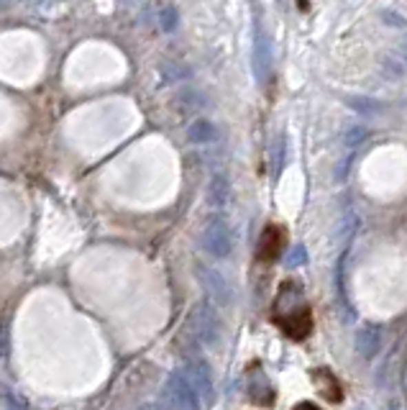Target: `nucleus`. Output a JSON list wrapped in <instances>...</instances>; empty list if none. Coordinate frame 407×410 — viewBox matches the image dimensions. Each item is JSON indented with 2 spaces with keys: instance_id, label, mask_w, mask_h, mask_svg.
<instances>
[{
  "instance_id": "obj_1",
  "label": "nucleus",
  "mask_w": 407,
  "mask_h": 410,
  "mask_svg": "<svg viewBox=\"0 0 407 410\" xmlns=\"http://www.w3.org/2000/svg\"><path fill=\"white\" fill-rule=\"evenodd\" d=\"M164 402L169 410H202L198 392L187 382V377L182 372H172L164 382Z\"/></svg>"
},
{
  "instance_id": "obj_2",
  "label": "nucleus",
  "mask_w": 407,
  "mask_h": 410,
  "mask_svg": "<svg viewBox=\"0 0 407 410\" xmlns=\"http://www.w3.org/2000/svg\"><path fill=\"white\" fill-rule=\"evenodd\" d=\"M200 244L208 252L210 256L216 259H226L231 252H233V231L223 218H210L202 228V236H200Z\"/></svg>"
},
{
  "instance_id": "obj_3",
  "label": "nucleus",
  "mask_w": 407,
  "mask_h": 410,
  "mask_svg": "<svg viewBox=\"0 0 407 410\" xmlns=\"http://www.w3.org/2000/svg\"><path fill=\"white\" fill-rule=\"evenodd\" d=\"M190 326L195 331V338L202 341L205 347H216L220 338V318H218L216 308L208 300H202L195 305L190 316Z\"/></svg>"
},
{
  "instance_id": "obj_4",
  "label": "nucleus",
  "mask_w": 407,
  "mask_h": 410,
  "mask_svg": "<svg viewBox=\"0 0 407 410\" xmlns=\"http://www.w3.org/2000/svg\"><path fill=\"white\" fill-rule=\"evenodd\" d=\"M182 374L187 377V382L195 387V392H198L200 402L208 408V405H213L216 402V387H213V372H210L208 362H202V359H190L187 365H185V369H182Z\"/></svg>"
},
{
  "instance_id": "obj_5",
  "label": "nucleus",
  "mask_w": 407,
  "mask_h": 410,
  "mask_svg": "<svg viewBox=\"0 0 407 410\" xmlns=\"http://www.w3.org/2000/svg\"><path fill=\"white\" fill-rule=\"evenodd\" d=\"M274 320H277L282 326V331L290 338H295V341H302V338H308L310 334H313V316H310L308 308H295L290 310L287 316L274 318Z\"/></svg>"
},
{
  "instance_id": "obj_6",
  "label": "nucleus",
  "mask_w": 407,
  "mask_h": 410,
  "mask_svg": "<svg viewBox=\"0 0 407 410\" xmlns=\"http://www.w3.org/2000/svg\"><path fill=\"white\" fill-rule=\"evenodd\" d=\"M200 285H202V290L208 292L210 300H216L218 305H228L231 303V285L226 283V277L216 269H205V267H200Z\"/></svg>"
},
{
  "instance_id": "obj_7",
  "label": "nucleus",
  "mask_w": 407,
  "mask_h": 410,
  "mask_svg": "<svg viewBox=\"0 0 407 410\" xmlns=\"http://www.w3.org/2000/svg\"><path fill=\"white\" fill-rule=\"evenodd\" d=\"M282 246H284V228L267 226L262 238H259V246H256V256L262 262H274V259H280Z\"/></svg>"
},
{
  "instance_id": "obj_8",
  "label": "nucleus",
  "mask_w": 407,
  "mask_h": 410,
  "mask_svg": "<svg viewBox=\"0 0 407 410\" xmlns=\"http://www.w3.org/2000/svg\"><path fill=\"white\" fill-rule=\"evenodd\" d=\"M315 382L320 385V392L326 395V400L331 402H341L344 400V390H341V385L335 380L331 369H317L315 372Z\"/></svg>"
},
{
  "instance_id": "obj_9",
  "label": "nucleus",
  "mask_w": 407,
  "mask_h": 410,
  "mask_svg": "<svg viewBox=\"0 0 407 410\" xmlns=\"http://www.w3.org/2000/svg\"><path fill=\"white\" fill-rule=\"evenodd\" d=\"M271 72V44L267 37L256 39V74L259 80H267Z\"/></svg>"
},
{
  "instance_id": "obj_10",
  "label": "nucleus",
  "mask_w": 407,
  "mask_h": 410,
  "mask_svg": "<svg viewBox=\"0 0 407 410\" xmlns=\"http://www.w3.org/2000/svg\"><path fill=\"white\" fill-rule=\"evenodd\" d=\"M210 205H216V208H226L228 203V183L223 180V177H216L213 183H210Z\"/></svg>"
},
{
  "instance_id": "obj_11",
  "label": "nucleus",
  "mask_w": 407,
  "mask_h": 410,
  "mask_svg": "<svg viewBox=\"0 0 407 410\" xmlns=\"http://www.w3.org/2000/svg\"><path fill=\"white\" fill-rule=\"evenodd\" d=\"M213 139H216V126H213V123H208V121L192 123L190 141H195V144H208V141H213Z\"/></svg>"
},
{
  "instance_id": "obj_12",
  "label": "nucleus",
  "mask_w": 407,
  "mask_h": 410,
  "mask_svg": "<svg viewBox=\"0 0 407 410\" xmlns=\"http://www.w3.org/2000/svg\"><path fill=\"white\" fill-rule=\"evenodd\" d=\"M379 347V334H377V328H364L362 334H359V349H362L364 356H374Z\"/></svg>"
},
{
  "instance_id": "obj_13",
  "label": "nucleus",
  "mask_w": 407,
  "mask_h": 410,
  "mask_svg": "<svg viewBox=\"0 0 407 410\" xmlns=\"http://www.w3.org/2000/svg\"><path fill=\"white\" fill-rule=\"evenodd\" d=\"M3 402L8 405V410H28V402L23 400V398H19L16 392H10V390L3 392Z\"/></svg>"
},
{
  "instance_id": "obj_14",
  "label": "nucleus",
  "mask_w": 407,
  "mask_h": 410,
  "mask_svg": "<svg viewBox=\"0 0 407 410\" xmlns=\"http://www.w3.org/2000/svg\"><path fill=\"white\" fill-rule=\"evenodd\" d=\"M308 262V254H305V246H295L287 256V267H298V265H305Z\"/></svg>"
},
{
  "instance_id": "obj_15",
  "label": "nucleus",
  "mask_w": 407,
  "mask_h": 410,
  "mask_svg": "<svg viewBox=\"0 0 407 410\" xmlns=\"http://www.w3.org/2000/svg\"><path fill=\"white\" fill-rule=\"evenodd\" d=\"M295 410H320V408H317V405H313V402H300Z\"/></svg>"
},
{
  "instance_id": "obj_16",
  "label": "nucleus",
  "mask_w": 407,
  "mask_h": 410,
  "mask_svg": "<svg viewBox=\"0 0 407 410\" xmlns=\"http://www.w3.org/2000/svg\"><path fill=\"white\" fill-rule=\"evenodd\" d=\"M138 410H164L162 405H156V402H146V405H141Z\"/></svg>"
}]
</instances>
